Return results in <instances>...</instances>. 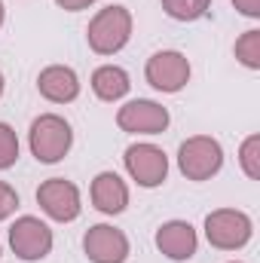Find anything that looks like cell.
<instances>
[{"label": "cell", "instance_id": "25", "mask_svg": "<svg viewBox=\"0 0 260 263\" xmlns=\"http://www.w3.org/2000/svg\"><path fill=\"white\" fill-rule=\"evenodd\" d=\"M0 254H3V245H0Z\"/></svg>", "mask_w": 260, "mask_h": 263}, {"label": "cell", "instance_id": "21", "mask_svg": "<svg viewBox=\"0 0 260 263\" xmlns=\"http://www.w3.org/2000/svg\"><path fill=\"white\" fill-rule=\"evenodd\" d=\"M65 12H80V9H86V6H92L95 0H55Z\"/></svg>", "mask_w": 260, "mask_h": 263}, {"label": "cell", "instance_id": "16", "mask_svg": "<svg viewBox=\"0 0 260 263\" xmlns=\"http://www.w3.org/2000/svg\"><path fill=\"white\" fill-rule=\"evenodd\" d=\"M236 59L248 70H260V31L251 28L236 40Z\"/></svg>", "mask_w": 260, "mask_h": 263}, {"label": "cell", "instance_id": "6", "mask_svg": "<svg viewBox=\"0 0 260 263\" xmlns=\"http://www.w3.org/2000/svg\"><path fill=\"white\" fill-rule=\"evenodd\" d=\"M52 230L49 223H43L40 217L34 214H22L15 217V223L9 227V248L18 260L25 263H34V260H43L49 257L52 251Z\"/></svg>", "mask_w": 260, "mask_h": 263}, {"label": "cell", "instance_id": "23", "mask_svg": "<svg viewBox=\"0 0 260 263\" xmlns=\"http://www.w3.org/2000/svg\"><path fill=\"white\" fill-rule=\"evenodd\" d=\"M3 86H6V83H3V73H0V98H3Z\"/></svg>", "mask_w": 260, "mask_h": 263}, {"label": "cell", "instance_id": "3", "mask_svg": "<svg viewBox=\"0 0 260 263\" xmlns=\"http://www.w3.org/2000/svg\"><path fill=\"white\" fill-rule=\"evenodd\" d=\"M178 168L187 181H208L224 168V147L211 135H193L178 147Z\"/></svg>", "mask_w": 260, "mask_h": 263}, {"label": "cell", "instance_id": "7", "mask_svg": "<svg viewBox=\"0 0 260 263\" xmlns=\"http://www.w3.org/2000/svg\"><path fill=\"white\" fill-rule=\"evenodd\" d=\"M144 80L156 89V92H165V95H175L181 92L187 83H190V59L178 49H162V52H153L144 65Z\"/></svg>", "mask_w": 260, "mask_h": 263}, {"label": "cell", "instance_id": "4", "mask_svg": "<svg viewBox=\"0 0 260 263\" xmlns=\"http://www.w3.org/2000/svg\"><path fill=\"white\" fill-rule=\"evenodd\" d=\"M254 223L239 208H217L205 217V239L217 251H239L251 242Z\"/></svg>", "mask_w": 260, "mask_h": 263}, {"label": "cell", "instance_id": "20", "mask_svg": "<svg viewBox=\"0 0 260 263\" xmlns=\"http://www.w3.org/2000/svg\"><path fill=\"white\" fill-rule=\"evenodd\" d=\"M233 6L248 18H260V0H233Z\"/></svg>", "mask_w": 260, "mask_h": 263}, {"label": "cell", "instance_id": "17", "mask_svg": "<svg viewBox=\"0 0 260 263\" xmlns=\"http://www.w3.org/2000/svg\"><path fill=\"white\" fill-rule=\"evenodd\" d=\"M239 165L242 172L251 178V181H260V135H248L239 147Z\"/></svg>", "mask_w": 260, "mask_h": 263}, {"label": "cell", "instance_id": "13", "mask_svg": "<svg viewBox=\"0 0 260 263\" xmlns=\"http://www.w3.org/2000/svg\"><path fill=\"white\" fill-rule=\"evenodd\" d=\"M89 199L101 214H123L129 208V184L117 172H98L89 187Z\"/></svg>", "mask_w": 260, "mask_h": 263}, {"label": "cell", "instance_id": "14", "mask_svg": "<svg viewBox=\"0 0 260 263\" xmlns=\"http://www.w3.org/2000/svg\"><path fill=\"white\" fill-rule=\"evenodd\" d=\"M129 89H132V80H129V70L126 67H120V65L95 67V73H92V92H95V98L114 104V101L126 98Z\"/></svg>", "mask_w": 260, "mask_h": 263}, {"label": "cell", "instance_id": "15", "mask_svg": "<svg viewBox=\"0 0 260 263\" xmlns=\"http://www.w3.org/2000/svg\"><path fill=\"white\" fill-rule=\"evenodd\" d=\"M211 0H162V9L175 22H196L208 12Z\"/></svg>", "mask_w": 260, "mask_h": 263}, {"label": "cell", "instance_id": "12", "mask_svg": "<svg viewBox=\"0 0 260 263\" xmlns=\"http://www.w3.org/2000/svg\"><path fill=\"white\" fill-rule=\"evenodd\" d=\"M37 92L52 104H70L80 98V77L67 65H49L37 77Z\"/></svg>", "mask_w": 260, "mask_h": 263}, {"label": "cell", "instance_id": "19", "mask_svg": "<svg viewBox=\"0 0 260 263\" xmlns=\"http://www.w3.org/2000/svg\"><path fill=\"white\" fill-rule=\"evenodd\" d=\"M15 208H18V193H15L6 181H0V220L12 217Z\"/></svg>", "mask_w": 260, "mask_h": 263}, {"label": "cell", "instance_id": "1", "mask_svg": "<svg viewBox=\"0 0 260 263\" xmlns=\"http://www.w3.org/2000/svg\"><path fill=\"white\" fill-rule=\"evenodd\" d=\"M132 12L120 3H110L104 9H98L86 28V40L89 49L95 55H117L120 49H126L132 40Z\"/></svg>", "mask_w": 260, "mask_h": 263}, {"label": "cell", "instance_id": "2", "mask_svg": "<svg viewBox=\"0 0 260 263\" xmlns=\"http://www.w3.org/2000/svg\"><path fill=\"white\" fill-rule=\"evenodd\" d=\"M28 147H31V156L43 165H55L62 162L70 147H73V129L65 117L59 114H40L31 132H28Z\"/></svg>", "mask_w": 260, "mask_h": 263}, {"label": "cell", "instance_id": "9", "mask_svg": "<svg viewBox=\"0 0 260 263\" xmlns=\"http://www.w3.org/2000/svg\"><path fill=\"white\" fill-rule=\"evenodd\" d=\"M169 123H172L169 110L159 101H150V98L126 101L117 110V126L123 132H129V135H162L169 129Z\"/></svg>", "mask_w": 260, "mask_h": 263}, {"label": "cell", "instance_id": "24", "mask_svg": "<svg viewBox=\"0 0 260 263\" xmlns=\"http://www.w3.org/2000/svg\"><path fill=\"white\" fill-rule=\"evenodd\" d=\"M230 263H242V260H230Z\"/></svg>", "mask_w": 260, "mask_h": 263}, {"label": "cell", "instance_id": "22", "mask_svg": "<svg viewBox=\"0 0 260 263\" xmlns=\"http://www.w3.org/2000/svg\"><path fill=\"white\" fill-rule=\"evenodd\" d=\"M3 22H6V6H3V0H0V28H3Z\"/></svg>", "mask_w": 260, "mask_h": 263}, {"label": "cell", "instance_id": "5", "mask_svg": "<svg viewBox=\"0 0 260 263\" xmlns=\"http://www.w3.org/2000/svg\"><path fill=\"white\" fill-rule=\"evenodd\" d=\"M123 165H126L132 181L138 187H144V190L162 187L165 178H169V156H165V150L156 147V144H147V141L126 147Z\"/></svg>", "mask_w": 260, "mask_h": 263}, {"label": "cell", "instance_id": "8", "mask_svg": "<svg viewBox=\"0 0 260 263\" xmlns=\"http://www.w3.org/2000/svg\"><path fill=\"white\" fill-rule=\"evenodd\" d=\"M37 205H40V211L49 220L70 223L83 211V196H80V187L73 181H67V178H49V181H43L37 187Z\"/></svg>", "mask_w": 260, "mask_h": 263}, {"label": "cell", "instance_id": "18", "mask_svg": "<svg viewBox=\"0 0 260 263\" xmlns=\"http://www.w3.org/2000/svg\"><path fill=\"white\" fill-rule=\"evenodd\" d=\"M18 159V135L9 123H0V172L12 168Z\"/></svg>", "mask_w": 260, "mask_h": 263}, {"label": "cell", "instance_id": "10", "mask_svg": "<svg viewBox=\"0 0 260 263\" xmlns=\"http://www.w3.org/2000/svg\"><path fill=\"white\" fill-rule=\"evenodd\" d=\"M83 251L92 263H126L129 260V236L110 223H95L83 236Z\"/></svg>", "mask_w": 260, "mask_h": 263}, {"label": "cell", "instance_id": "11", "mask_svg": "<svg viewBox=\"0 0 260 263\" xmlns=\"http://www.w3.org/2000/svg\"><path fill=\"white\" fill-rule=\"evenodd\" d=\"M156 248L175 263L190 260L196 254V248H199V236H196L193 223H187V220H165L156 230Z\"/></svg>", "mask_w": 260, "mask_h": 263}]
</instances>
